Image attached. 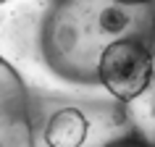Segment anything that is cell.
I'll return each mask as SVG.
<instances>
[{"label": "cell", "instance_id": "obj_4", "mask_svg": "<svg viewBox=\"0 0 155 147\" xmlns=\"http://www.w3.org/2000/svg\"><path fill=\"white\" fill-rule=\"evenodd\" d=\"M100 147H155V137H147L131 118L121 129H116Z\"/></svg>", "mask_w": 155, "mask_h": 147}, {"label": "cell", "instance_id": "obj_3", "mask_svg": "<svg viewBox=\"0 0 155 147\" xmlns=\"http://www.w3.org/2000/svg\"><path fill=\"white\" fill-rule=\"evenodd\" d=\"M0 147H34L32 97L5 58H0Z\"/></svg>", "mask_w": 155, "mask_h": 147}, {"label": "cell", "instance_id": "obj_2", "mask_svg": "<svg viewBox=\"0 0 155 147\" xmlns=\"http://www.w3.org/2000/svg\"><path fill=\"white\" fill-rule=\"evenodd\" d=\"M97 84L116 103L134 105L155 87V42L124 37L108 45L97 60Z\"/></svg>", "mask_w": 155, "mask_h": 147}, {"label": "cell", "instance_id": "obj_1", "mask_svg": "<svg viewBox=\"0 0 155 147\" xmlns=\"http://www.w3.org/2000/svg\"><path fill=\"white\" fill-rule=\"evenodd\" d=\"M124 37L155 42V3L50 0L40 24V53L58 79L95 87L100 55Z\"/></svg>", "mask_w": 155, "mask_h": 147}, {"label": "cell", "instance_id": "obj_5", "mask_svg": "<svg viewBox=\"0 0 155 147\" xmlns=\"http://www.w3.org/2000/svg\"><path fill=\"white\" fill-rule=\"evenodd\" d=\"M118 3H129V5H142V3H155V0H118Z\"/></svg>", "mask_w": 155, "mask_h": 147}]
</instances>
